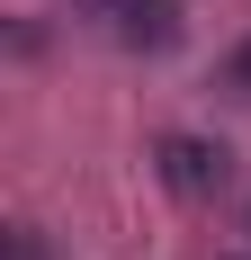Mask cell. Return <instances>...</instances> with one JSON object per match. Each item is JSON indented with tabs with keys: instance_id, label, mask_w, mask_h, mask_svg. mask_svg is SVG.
<instances>
[{
	"instance_id": "cell-1",
	"label": "cell",
	"mask_w": 251,
	"mask_h": 260,
	"mask_svg": "<svg viewBox=\"0 0 251 260\" xmlns=\"http://www.w3.org/2000/svg\"><path fill=\"white\" fill-rule=\"evenodd\" d=\"M90 18L108 27V36H125V45H179V0H81Z\"/></svg>"
},
{
	"instance_id": "cell-4",
	"label": "cell",
	"mask_w": 251,
	"mask_h": 260,
	"mask_svg": "<svg viewBox=\"0 0 251 260\" xmlns=\"http://www.w3.org/2000/svg\"><path fill=\"white\" fill-rule=\"evenodd\" d=\"M9 260H45V242H36V234L18 224V234H9Z\"/></svg>"
},
{
	"instance_id": "cell-2",
	"label": "cell",
	"mask_w": 251,
	"mask_h": 260,
	"mask_svg": "<svg viewBox=\"0 0 251 260\" xmlns=\"http://www.w3.org/2000/svg\"><path fill=\"white\" fill-rule=\"evenodd\" d=\"M162 180L179 188V198H215V188L233 180L225 144H206V135H162Z\"/></svg>"
},
{
	"instance_id": "cell-3",
	"label": "cell",
	"mask_w": 251,
	"mask_h": 260,
	"mask_svg": "<svg viewBox=\"0 0 251 260\" xmlns=\"http://www.w3.org/2000/svg\"><path fill=\"white\" fill-rule=\"evenodd\" d=\"M225 90H242V99H251V36L225 54Z\"/></svg>"
}]
</instances>
